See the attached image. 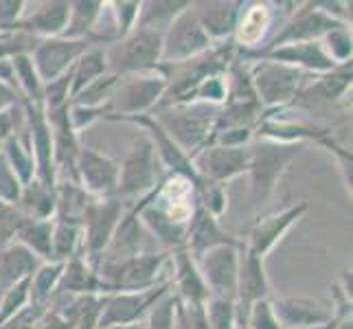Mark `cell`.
I'll list each match as a JSON object with an SVG mask.
<instances>
[{
    "label": "cell",
    "instance_id": "7",
    "mask_svg": "<svg viewBox=\"0 0 353 329\" xmlns=\"http://www.w3.org/2000/svg\"><path fill=\"white\" fill-rule=\"evenodd\" d=\"M167 88V81L163 75H150V72H139L132 75L128 81H123L121 86L112 92L110 97V112L108 119H128V117H139L143 112H148L158 101L163 99Z\"/></svg>",
    "mask_w": 353,
    "mask_h": 329
},
{
    "label": "cell",
    "instance_id": "38",
    "mask_svg": "<svg viewBox=\"0 0 353 329\" xmlns=\"http://www.w3.org/2000/svg\"><path fill=\"white\" fill-rule=\"evenodd\" d=\"M176 303H178V297L172 295V290L165 292V295L158 299L152 306V310L148 312L150 323L145 325V329H174V325H176Z\"/></svg>",
    "mask_w": 353,
    "mask_h": 329
},
{
    "label": "cell",
    "instance_id": "29",
    "mask_svg": "<svg viewBox=\"0 0 353 329\" xmlns=\"http://www.w3.org/2000/svg\"><path fill=\"white\" fill-rule=\"evenodd\" d=\"M81 239V224L75 219H53V246H51V259L55 263H66L75 257V248Z\"/></svg>",
    "mask_w": 353,
    "mask_h": 329
},
{
    "label": "cell",
    "instance_id": "41",
    "mask_svg": "<svg viewBox=\"0 0 353 329\" xmlns=\"http://www.w3.org/2000/svg\"><path fill=\"white\" fill-rule=\"evenodd\" d=\"M243 325H246L248 329H281V325H279L276 316L272 312V303L268 299L252 303L250 310H248V316H246V323Z\"/></svg>",
    "mask_w": 353,
    "mask_h": 329
},
{
    "label": "cell",
    "instance_id": "31",
    "mask_svg": "<svg viewBox=\"0 0 353 329\" xmlns=\"http://www.w3.org/2000/svg\"><path fill=\"white\" fill-rule=\"evenodd\" d=\"M5 158L11 167V172L16 174V178L20 180V185H29L33 182V176H35V161H33V154H31V148L29 145H24L18 137H11L5 141Z\"/></svg>",
    "mask_w": 353,
    "mask_h": 329
},
{
    "label": "cell",
    "instance_id": "25",
    "mask_svg": "<svg viewBox=\"0 0 353 329\" xmlns=\"http://www.w3.org/2000/svg\"><path fill=\"white\" fill-rule=\"evenodd\" d=\"M57 288L72 297L97 295V292H99V277H97L94 270H90L81 257H72L64 263Z\"/></svg>",
    "mask_w": 353,
    "mask_h": 329
},
{
    "label": "cell",
    "instance_id": "37",
    "mask_svg": "<svg viewBox=\"0 0 353 329\" xmlns=\"http://www.w3.org/2000/svg\"><path fill=\"white\" fill-rule=\"evenodd\" d=\"M351 86V62L336 66L334 70H330L327 75L316 83V92H319L323 99L334 101L338 97H343L347 92V88Z\"/></svg>",
    "mask_w": 353,
    "mask_h": 329
},
{
    "label": "cell",
    "instance_id": "17",
    "mask_svg": "<svg viewBox=\"0 0 353 329\" xmlns=\"http://www.w3.org/2000/svg\"><path fill=\"white\" fill-rule=\"evenodd\" d=\"M305 211H307V202H299L294 206H288V209H283L281 213H274L270 217L259 219L250 233V243L246 246V250L250 255H254V257L263 259L265 255L274 248V243L288 233V228Z\"/></svg>",
    "mask_w": 353,
    "mask_h": 329
},
{
    "label": "cell",
    "instance_id": "21",
    "mask_svg": "<svg viewBox=\"0 0 353 329\" xmlns=\"http://www.w3.org/2000/svg\"><path fill=\"white\" fill-rule=\"evenodd\" d=\"M38 268L40 257L33 255L27 246H22V243L16 241L7 248H0V288H3V292H7L18 281L31 279Z\"/></svg>",
    "mask_w": 353,
    "mask_h": 329
},
{
    "label": "cell",
    "instance_id": "24",
    "mask_svg": "<svg viewBox=\"0 0 353 329\" xmlns=\"http://www.w3.org/2000/svg\"><path fill=\"white\" fill-rule=\"evenodd\" d=\"M196 16L209 38H226L235 31L239 20V3H196Z\"/></svg>",
    "mask_w": 353,
    "mask_h": 329
},
{
    "label": "cell",
    "instance_id": "40",
    "mask_svg": "<svg viewBox=\"0 0 353 329\" xmlns=\"http://www.w3.org/2000/svg\"><path fill=\"white\" fill-rule=\"evenodd\" d=\"M174 329H211V327L206 323L202 306H191V303H185L178 299Z\"/></svg>",
    "mask_w": 353,
    "mask_h": 329
},
{
    "label": "cell",
    "instance_id": "26",
    "mask_svg": "<svg viewBox=\"0 0 353 329\" xmlns=\"http://www.w3.org/2000/svg\"><path fill=\"white\" fill-rule=\"evenodd\" d=\"M16 241L27 246L33 255L44 259H51V246H53V219H29L24 222L16 235Z\"/></svg>",
    "mask_w": 353,
    "mask_h": 329
},
{
    "label": "cell",
    "instance_id": "50",
    "mask_svg": "<svg viewBox=\"0 0 353 329\" xmlns=\"http://www.w3.org/2000/svg\"><path fill=\"white\" fill-rule=\"evenodd\" d=\"M235 329H248L246 325H239V327H235Z\"/></svg>",
    "mask_w": 353,
    "mask_h": 329
},
{
    "label": "cell",
    "instance_id": "10",
    "mask_svg": "<svg viewBox=\"0 0 353 329\" xmlns=\"http://www.w3.org/2000/svg\"><path fill=\"white\" fill-rule=\"evenodd\" d=\"M88 48H92L90 38L86 40H66V38L40 40L38 46L33 48L31 62L42 81V86L57 77H62L64 72H68Z\"/></svg>",
    "mask_w": 353,
    "mask_h": 329
},
{
    "label": "cell",
    "instance_id": "46",
    "mask_svg": "<svg viewBox=\"0 0 353 329\" xmlns=\"http://www.w3.org/2000/svg\"><path fill=\"white\" fill-rule=\"evenodd\" d=\"M14 101H16V88L0 81V112H7V108L14 106Z\"/></svg>",
    "mask_w": 353,
    "mask_h": 329
},
{
    "label": "cell",
    "instance_id": "36",
    "mask_svg": "<svg viewBox=\"0 0 353 329\" xmlns=\"http://www.w3.org/2000/svg\"><path fill=\"white\" fill-rule=\"evenodd\" d=\"M27 303H31V279L18 281L3 295V301H0V327L7 325L22 308H27Z\"/></svg>",
    "mask_w": 353,
    "mask_h": 329
},
{
    "label": "cell",
    "instance_id": "27",
    "mask_svg": "<svg viewBox=\"0 0 353 329\" xmlns=\"http://www.w3.org/2000/svg\"><path fill=\"white\" fill-rule=\"evenodd\" d=\"M105 70H108V59H105V51H103V48H97V46L88 48V51L77 59V64L72 66L70 94L75 97L79 90L90 86L94 79L103 77Z\"/></svg>",
    "mask_w": 353,
    "mask_h": 329
},
{
    "label": "cell",
    "instance_id": "12",
    "mask_svg": "<svg viewBox=\"0 0 353 329\" xmlns=\"http://www.w3.org/2000/svg\"><path fill=\"white\" fill-rule=\"evenodd\" d=\"M156 150L148 137H141L132 145V150L123 165H119V187L117 196L130 198L139 196L156 187L158 169H156Z\"/></svg>",
    "mask_w": 353,
    "mask_h": 329
},
{
    "label": "cell",
    "instance_id": "43",
    "mask_svg": "<svg viewBox=\"0 0 353 329\" xmlns=\"http://www.w3.org/2000/svg\"><path fill=\"white\" fill-rule=\"evenodd\" d=\"M200 191H202V209L206 213H211L213 217H217L226 209V196H224V189L220 185L204 182V187Z\"/></svg>",
    "mask_w": 353,
    "mask_h": 329
},
{
    "label": "cell",
    "instance_id": "13",
    "mask_svg": "<svg viewBox=\"0 0 353 329\" xmlns=\"http://www.w3.org/2000/svg\"><path fill=\"white\" fill-rule=\"evenodd\" d=\"M75 178L88 196L99 200L114 198L119 187V163L103 154H97L94 150L79 148Z\"/></svg>",
    "mask_w": 353,
    "mask_h": 329
},
{
    "label": "cell",
    "instance_id": "49",
    "mask_svg": "<svg viewBox=\"0 0 353 329\" xmlns=\"http://www.w3.org/2000/svg\"><path fill=\"white\" fill-rule=\"evenodd\" d=\"M7 206H9V204H5L3 200H0V215H3V211L7 209Z\"/></svg>",
    "mask_w": 353,
    "mask_h": 329
},
{
    "label": "cell",
    "instance_id": "11",
    "mask_svg": "<svg viewBox=\"0 0 353 329\" xmlns=\"http://www.w3.org/2000/svg\"><path fill=\"white\" fill-rule=\"evenodd\" d=\"M239 246H217L204 252L196 261L209 297L237 299V272H239Z\"/></svg>",
    "mask_w": 353,
    "mask_h": 329
},
{
    "label": "cell",
    "instance_id": "34",
    "mask_svg": "<svg viewBox=\"0 0 353 329\" xmlns=\"http://www.w3.org/2000/svg\"><path fill=\"white\" fill-rule=\"evenodd\" d=\"M62 270H64V263H46L35 270V275L31 277V303L44 306L46 299L51 297V292L57 288Z\"/></svg>",
    "mask_w": 353,
    "mask_h": 329
},
{
    "label": "cell",
    "instance_id": "33",
    "mask_svg": "<svg viewBox=\"0 0 353 329\" xmlns=\"http://www.w3.org/2000/svg\"><path fill=\"white\" fill-rule=\"evenodd\" d=\"M117 86H119V75H114V72H108V75L94 79L90 86H86V88L79 90L75 97H72V106H79V108H101L103 101L112 97Z\"/></svg>",
    "mask_w": 353,
    "mask_h": 329
},
{
    "label": "cell",
    "instance_id": "19",
    "mask_svg": "<svg viewBox=\"0 0 353 329\" xmlns=\"http://www.w3.org/2000/svg\"><path fill=\"white\" fill-rule=\"evenodd\" d=\"M217 246H239V241L233 239L228 233L220 228L217 217L206 213L202 206L193 213L189 222V233H187V243L185 248L193 259H200L204 252H209Z\"/></svg>",
    "mask_w": 353,
    "mask_h": 329
},
{
    "label": "cell",
    "instance_id": "39",
    "mask_svg": "<svg viewBox=\"0 0 353 329\" xmlns=\"http://www.w3.org/2000/svg\"><path fill=\"white\" fill-rule=\"evenodd\" d=\"M325 51L327 55H330L334 62L338 64H347V59H351V35L347 33L345 27H340V29H334L325 35Z\"/></svg>",
    "mask_w": 353,
    "mask_h": 329
},
{
    "label": "cell",
    "instance_id": "23",
    "mask_svg": "<svg viewBox=\"0 0 353 329\" xmlns=\"http://www.w3.org/2000/svg\"><path fill=\"white\" fill-rule=\"evenodd\" d=\"M174 263H176V286L180 290L178 299L191 303V306H204V301L209 299V290H206L202 281L196 259L187 252V248H178Z\"/></svg>",
    "mask_w": 353,
    "mask_h": 329
},
{
    "label": "cell",
    "instance_id": "18",
    "mask_svg": "<svg viewBox=\"0 0 353 329\" xmlns=\"http://www.w3.org/2000/svg\"><path fill=\"white\" fill-rule=\"evenodd\" d=\"M272 303V312L276 316L281 329H307V327H319L334 321L330 310L321 308L319 303L310 299H276Z\"/></svg>",
    "mask_w": 353,
    "mask_h": 329
},
{
    "label": "cell",
    "instance_id": "22",
    "mask_svg": "<svg viewBox=\"0 0 353 329\" xmlns=\"http://www.w3.org/2000/svg\"><path fill=\"white\" fill-rule=\"evenodd\" d=\"M70 16V3H44L38 11L18 22V31L27 35H62Z\"/></svg>",
    "mask_w": 353,
    "mask_h": 329
},
{
    "label": "cell",
    "instance_id": "6",
    "mask_svg": "<svg viewBox=\"0 0 353 329\" xmlns=\"http://www.w3.org/2000/svg\"><path fill=\"white\" fill-rule=\"evenodd\" d=\"M169 288H172V281L154 286L150 290L103 295L101 314H99V321H97V329H110V327L141 323L143 316L152 310V306L165 295V292H169Z\"/></svg>",
    "mask_w": 353,
    "mask_h": 329
},
{
    "label": "cell",
    "instance_id": "48",
    "mask_svg": "<svg viewBox=\"0 0 353 329\" xmlns=\"http://www.w3.org/2000/svg\"><path fill=\"white\" fill-rule=\"evenodd\" d=\"M110 329H145V325L134 323V325H121V327H110Z\"/></svg>",
    "mask_w": 353,
    "mask_h": 329
},
{
    "label": "cell",
    "instance_id": "32",
    "mask_svg": "<svg viewBox=\"0 0 353 329\" xmlns=\"http://www.w3.org/2000/svg\"><path fill=\"white\" fill-rule=\"evenodd\" d=\"M268 24H270V9L265 5H252V9L243 11V16L237 20L235 29L239 35V42H243L246 46L257 44L265 33Z\"/></svg>",
    "mask_w": 353,
    "mask_h": 329
},
{
    "label": "cell",
    "instance_id": "20",
    "mask_svg": "<svg viewBox=\"0 0 353 329\" xmlns=\"http://www.w3.org/2000/svg\"><path fill=\"white\" fill-rule=\"evenodd\" d=\"M268 297V277L263 259L254 257L246 250V255L239 259V272H237V299L243 310V319L248 316L252 303L263 301Z\"/></svg>",
    "mask_w": 353,
    "mask_h": 329
},
{
    "label": "cell",
    "instance_id": "42",
    "mask_svg": "<svg viewBox=\"0 0 353 329\" xmlns=\"http://www.w3.org/2000/svg\"><path fill=\"white\" fill-rule=\"evenodd\" d=\"M112 7L117 14V35L119 38H125V35L137 27L141 3H114Z\"/></svg>",
    "mask_w": 353,
    "mask_h": 329
},
{
    "label": "cell",
    "instance_id": "1",
    "mask_svg": "<svg viewBox=\"0 0 353 329\" xmlns=\"http://www.w3.org/2000/svg\"><path fill=\"white\" fill-rule=\"evenodd\" d=\"M217 114H220V108L213 103L187 101L158 108V112L152 119L191 158L196 152L209 145Z\"/></svg>",
    "mask_w": 353,
    "mask_h": 329
},
{
    "label": "cell",
    "instance_id": "45",
    "mask_svg": "<svg viewBox=\"0 0 353 329\" xmlns=\"http://www.w3.org/2000/svg\"><path fill=\"white\" fill-rule=\"evenodd\" d=\"M33 329H72L57 312H46Z\"/></svg>",
    "mask_w": 353,
    "mask_h": 329
},
{
    "label": "cell",
    "instance_id": "16",
    "mask_svg": "<svg viewBox=\"0 0 353 329\" xmlns=\"http://www.w3.org/2000/svg\"><path fill=\"white\" fill-rule=\"evenodd\" d=\"M257 59H265V62H279L296 68H310L316 72H330L338 64L327 55L325 46L321 40L316 42H299V44H283L276 48H263V51L254 53Z\"/></svg>",
    "mask_w": 353,
    "mask_h": 329
},
{
    "label": "cell",
    "instance_id": "47",
    "mask_svg": "<svg viewBox=\"0 0 353 329\" xmlns=\"http://www.w3.org/2000/svg\"><path fill=\"white\" fill-rule=\"evenodd\" d=\"M14 130V119L9 112H0V141H7Z\"/></svg>",
    "mask_w": 353,
    "mask_h": 329
},
{
    "label": "cell",
    "instance_id": "15",
    "mask_svg": "<svg viewBox=\"0 0 353 329\" xmlns=\"http://www.w3.org/2000/svg\"><path fill=\"white\" fill-rule=\"evenodd\" d=\"M321 7H319V3H316V5L310 3V5H305V9H301L299 14H294V18H292L283 27V31L274 38L270 48L283 46V44L316 42V40L325 38V35L330 33V31L345 27L343 22L336 20L334 16H330Z\"/></svg>",
    "mask_w": 353,
    "mask_h": 329
},
{
    "label": "cell",
    "instance_id": "4",
    "mask_svg": "<svg viewBox=\"0 0 353 329\" xmlns=\"http://www.w3.org/2000/svg\"><path fill=\"white\" fill-rule=\"evenodd\" d=\"M163 53V33L134 29L105 51L108 68L114 75H139L158 66Z\"/></svg>",
    "mask_w": 353,
    "mask_h": 329
},
{
    "label": "cell",
    "instance_id": "3",
    "mask_svg": "<svg viewBox=\"0 0 353 329\" xmlns=\"http://www.w3.org/2000/svg\"><path fill=\"white\" fill-rule=\"evenodd\" d=\"M169 255H134L123 261H103L99 272V292L114 295V292H139L150 290L158 283V275Z\"/></svg>",
    "mask_w": 353,
    "mask_h": 329
},
{
    "label": "cell",
    "instance_id": "28",
    "mask_svg": "<svg viewBox=\"0 0 353 329\" xmlns=\"http://www.w3.org/2000/svg\"><path fill=\"white\" fill-rule=\"evenodd\" d=\"M189 5L191 3H141L139 20L134 29H150V31L165 33L169 24H172Z\"/></svg>",
    "mask_w": 353,
    "mask_h": 329
},
{
    "label": "cell",
    "instance_id": "2",
    "mask_svg": "<svg viewBox=\"0 0 353 329\" xmlns=\"http://www.w3.org/2000/svg\"><path fill=\"white\" fill-rule=\"evenodd\" d=\"M250 150L248 174H250V189H252V204L259 206L272 198L279 185V178L283 176L288 165L296 156L303 154L305 145L303 143H281V141H261L254 143Z\"/></svg>",
    "mask_w": 353,
    "mask_h": 329
},
{
    "label": "cell",
    "instance_id": "44",
    "mask_svg": "<svg viewBox=\"0 0 353 329\" xmlns=\"http://www.w3.org/2000/svg\"><path fill=\"white\" fill-rule=\"evenodd\" d=\"M22 7H24V3H20V0H11V3H0V31H7V29H16L18 27Z\"/></svg>",
    "mask_w": 353,
    "mask_h": 329
},
{
    "label": "cell",
    "instance_id": "5",
    "mask_svg": "<svg viewBox=\"0 0 353 329\" xmlns=\"http://www.w3.org/2000/svg\"><path fill=\"white\" fill-rule=\"evenodd\" d=\"M209 46H211V38L204 33L196 11H193V5H189L163 33L161 62L163 64L187 62V59L206 53Z\"/></svg>",
    "mask_w": 353,
    "mask_h": 329
},
{
    "label": "cell",
    "instance_id": "35",
    "mask_svg": "<svg viewBox=\"0 0 353 329\" xmlns=\"http://www.w3.org/2000/svg\"><path fill=\"white\" fill-rule=\"evenodd\" d=\"M202 308H204L206 323H209L211 329H235V321H237L235 301L209 297Z\"/></svg>",
    "mask_w": 353,
    "mask_h": 329
},
{
    "label": "cell",
    "instance_id": "30",
    "mask_svg": "<svg viewBox=\"0 0 353 329\" xmlns=\"http://www.w3.org/2000/svg\"><path fill=\"white\" fill-rule=\"evenodd\" d=\"M103 3H70V16L66 31L62 33L66 40H86L88 33L97 24Z\"/></svg>",
    "mask_w": 353,
    "mask_h": 329
},
{
    "label": "cell",
    "instance_id": "8",
    "mask_svg": "<svg viewBox=\"0 0 353 329\" xmlns=\"http://www.w3.org/2000/svg\"><path fill=\"white\" fill-rule=\"evenodd\" d=\"M250 81L259 103L283 106L296 97L303 81V68L259 59V64L250 70Z\"/></svg>",
    "mask_w": 353,
    "mask_h": 329
},
{
    "label": "cell",
    "instance_id": "14",
    "mask_svg": "<svg viewBox=\"0 0 353 329\" xmlns=\"http://www.w3.org/2000/svg\"><path fill=\"white\" fill-rule=\"evenodd\" d=\"M202 182L220 185L224 180L248 172L250 150L248 148H224V145H206L191 156Z\"/></svg>",
    "mask_w": 353,
    "mask_h": 329
},
{
    "label": "cell",
    "instance_id": "9",
    "mask_svg": "<svg viewBox=\"0 0 353 329\" xmlns=\"http://www.w3.org/2000/svg\"><path fill=\"white\" fill-rule=\"evenodd\" d=\"M123 217L121 211V200L119 198H108L99 200L92 198L86 206V211L81 215V235H83V248H86L90 259H99V255L110 243L114 230Z\"/></svg>",
    "mask_w": 353,
    "mask_h": 329
}]
</instances>
